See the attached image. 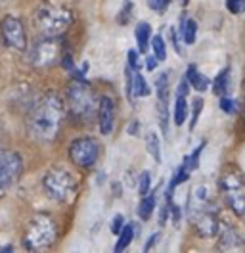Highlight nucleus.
<instances>
[{
    "label": "nucleus",
    "instance_id": "f257e3e1",
    "mask_svg": "<svg viewBox=\"0 0 245 253\" xmlns=\"http://www.w3.org/2000/svg\"><path fill=\"white\" fill-rule=\"evenodd\" d=\"M65 117V104L58 94L50 92L42 96L29 111L27 117V132L31 138L39 142L56 140Z\"/></svg>",
    "mask_w": 245,
    "mask_h": 253
},
{
    "label": "nucleus",
    "instance_id": "f03ea898",
    "mask_svg": "<svg viewBox=\"0 0 245 253\" xmlns=\"http://www.w3.org/2000/svg\"><path fill=\"white\" fill-rule=\"evenodd\" d=\"M73 23V16L67 8L44 2L35 14V25L44 37H61Z\"/></svg>",
    "mask_w": 245,
    "mask_h": 253
},
{
    "label": "nucleus",
    "instance_id": "7ed1b4c3",
    "mask_svg": "<svg viewBox=\"0 0 245 253\" xmlns=\"http://www.w3.org/2000/svg\"><path fill=\"white\" fill-rule=\"evenodd\" d=\"M56 236H58L56 221L46 213H37L23 232V246L25 250L37 252V250L48 248L56 240Z\"/></svg>",
    "mask_w": 245,
    "mask_h": 253
},
{
    "label": "nucleus",
    "instance_id": "20e7f679",
    "mask_svg": "<svg viewBox=\"0 0 245 253\" xmlns=\"http://www.w3.org/2000/svg\"><path fill=\"white\" fill-rule=\"evenodd\" d=\"M67 106L81 121H88L98 111V102L92 86L84 79H77L67 88Z\"/></svg>",
    "mask_w": 245,
    "mask_h": 253
},
{
    "label": "nucleus",
    "instance_id": "39448f33",
    "mask_svg": "<svg viewBox=\"0 0 245 253\" xmlns=\"http://www.w3.org/2000/svg\"><path fill=\"white\" fill-rule=\"evenodd\" d=\"M42 186L48 198L54 202H71L77 194V178L65 167H52L48 169L42 178Z\"/></svg>",
    "mask_w": 245,
    "mask_h": 253
},
{
    "label": "nucleus",
    "instance_id": "423d86ee",
    "mask_svg": "<svg viewBox=\"0 0 245 253\" xmlns=\"http://www.w3.org/2000/svg\"><path fill=\"white\" fill-rule=\"evenodd\" d=\"M220 192L226 200V206L234 215L245 217V180L236 171H226L220 174Z\"/></svg>",
    "mask_w": 245,
    "mask_h": 253
},
{
    "label": "nucleus",
    "instance_id": "0eeeda50",
    "mask_svg": "<svg viewBox=\"0 0 245 253\" xmlns=\"http://www.w3.org/2000/svg\"><path fill=\"white\" fill-rule=\"evenodd\" d=\"M63 58V41L60 37H44L31 48L29 60L35 67H52Z\"/></svg>",
    "mask_w": 245,
    "mask_h": 253
},
{
    "label": "nucleus",
    "instance_id": "6e6552de",
    "mask_svg": "<svg viewBox=\"0 0 245 253\" xmlns=\"http://www.w3.org/2000/svg\"><path fill=\"white\" fill-rule=\"evenodd\" d=\"M21 173H23L21 156L12 150H0V196H4L14 186Z\"/></svg>",
    "mask_w": 245,
    "mask_h": 253
},
{
    "label": "nucleus",
    "instance_id": "1a4fd4ad",
    "mask_svg": "<svg viewBox=\"0 0 245 253\" xmlns=\"http://www.w3.org/2000/svg\"><path fill=\"white\" fill-rule=\"evenodd\" d=\"M69 158L71 161L82 167V169H90L92 165H96V161L100 158V144L94 138H77L69 146Z\"/></svg>",
    "mask_w": 245,
    "mask_h": 253
},
{
    "label": "nucleus",
    "instance_id": "9d476101",
    "mask_svg": "<svg viewBox=\"0 0 245 253\" xmlns=\"http://www.w3.org/2000/svg\"><path fill=\"white\" fill-rule=\"evenodd\" d=\"M0 37L2 42L12 50H25L27 48V35L21 19L14 16H6L0 21Z\"/></svg>",
    "mask_w": 245,
    "mask_h": 253
},
{
    "label": "nucleus",
    "instance_id": "9b49d317",
    "mask_svg": "<svg viewBox=\"0 0 245 253\" xmlns=\"http://www.w3.org/2000/svg\"><path fill=\"white\" fill-rule=\"evenodd\" d=\"M190 219L194 221V226L199 232V236L203 238H213L218 232V221L214 217L213 207L205 206L198 207V209H190Z\"/></svg>",
    "mask_w": 245,
    "mask_h": 253
},
{
    "label": "nucleus",
    "instance_id": "f8f14e48",
    "mask_svg": "<svg viewBox=\"0 0 245 253\" xmlns=\"http://www.w3.org/2000/svg\"><path fill=\"white\" fill-rule=\"evenodd\" d=\"M98 123L102 134H111L115 128V100L104 94L98 102Z\"/></svg>",
    "mask_w": 245,
    "mask_h": 253
},
{
    "label": "nucleus",
    "instance_id": "ddd939ff",
    "mask_svg": "<svg viewBox=\"0 0 245 253\" xmlns=\"http://www.w3.org/2000/svg\"><path fill=\"white\" fill-rule=\"evenodd\" d=\"M186 79H188V83L192 84V88H196L198 92H205V90L209 88V84H211V81L207 79V77H205V75L199 71L194 63H192V65H188Z\"/></svg>",
    "mask_w": 245,
    "mask_h": 253
},
{
    "label": "nucleus",
    "instance_id": "4468645a",
    "mask_svg": "<svg viewBox=\"0 0 245 253\" xmlns=\"http://www.w3.org/2000/svg\"><path fill=\"white\" fill-rule=\"evenodd\" d=\"M134 37H136L138 42V52H146L148 46H150V41H152V27H150V23H146V21L138 23Z\"/></svg>",
    "mask_w": 245,
    "mask_h": 253
},
{
    "label": "nucleus",
    "instance_id": "2eb2a0df",
    "mask_svg": "<svg viewBox=\"0 0 245 253\" xmlns=\"http://www.w3.org/2000/svg\"><path fill=\"white\" fill-rule=\"evenodd\" d=\"M136 224H124L121 228V232H119V240H117V244H115V252L121 253L124 252L128 246H130V242L134 240V236H136V228H134Z\"/></svg>",
    "mask_w": 245,
    "mask_h": 253
},
{
    "label": "nucleus",
    "instance_id": "dca6fc26",
    "mask_svg": "<svg viewBox=\"0 0 245 253\" xmlns=\"http://www.w3.org/2000/svg\"><path fill=\"white\" fill-rule=\"evenodd\" d=\"M218 230H220V248L222 250H228V248H238V244H240V236H238V232L234 230V228H230V226H218Z\"/></svg>",
    "mask_w": 245,
    "mask_h": 253
},
{
    "label": "nucleus",
    "instance_id": "f3484780",
    "mask_svg": "<svg viewBox=\"0 0 245 253\" xmlns=\"http://www.w3.org/2000/svg\"><path fill=\"white\" fill-rule=\"evenodd\" d=\"M153 209H155V194H146V196H142V202H140V206H138V215H140V219L142 221H150L153 215Z\"/></svg>",
    "mask_w": 245,
    "mask_h": 253
},
{
    "label": "nucleus",
    "instance_id": "a211bd4d",
    "mask_svg": "<svg viewBox=\"0 0 245 253\" xmlns=\"http://www.w3.org/2000/svg\"><path fill=\"white\" fill-rule=\"evenodd\" d=\"M196 33H198V23L194 19H182L180 23V37L186 44L196 42Z\"/></svg>",
    "mask_w": 245,
    "mask_h": 253
},
{
    "label": "nucleus",
    "instance_id": "6ab92c4d",
    "mask_svg": "<svg viewBox=\"0 0 245 253\" xmlns=\"http://www.w3.org/2000/svg\"><path fill=\"white\" fill-rule=\"evenodd\" d=\"M228 88H230V67H224V69L218 73V77L214 79L213 90H214V94L226 96Z\"/></svg>",
    "mask_w": 245,
    "mask_h": 253
},
{
    "label": "nucleus",
    "instance_id": "aec40b11",
    "mask_svg": "<svg viewBox=\"0 0 245 253\" xmlns=\"http://www.w3.org/2000/svg\"><path fill=\"white\" fill-rule=\"evenodd\" d=\"M188 119V102L186 94H176V104H174V123L180 126Z\"/></svg>",
    "mask_w": 245,
    "mask_h": 253
},
{
    "label": "nucleus",
    "instance_id": "412c9836",
    "mask_svg": "<svg viewBox=\"0 0 245 253\" xmlns=\"http://www.w3.org/2000/svg\"><path fill=\"white\" fill-rule=\"evenodd\" d=\"M146 148H148L150 156L159 163L161 161V142H159V136L155 132H148L146 134Z\"/></svg>",
    "mask_w": 245,
    "mask_h": 253
},
{
    "label": "nucleus",
    "instance_id": "4be33fe9",
    "mask_svg": "<svg viewBox=\"0 0 245 253\" xmlns=\"http://www.w3.org/2000/svg\"><path fill=\"white\" fill-rule=\"evenodd\" d=\"M150 92L152 90H150L148 83L144 79V75L140 71H134V75H132V96H148Z\"/></svg>",
    "mask_w": 245,
    "mask_h": 253
},
{
    "label": "nucleus",
    "instance_id": "5701e85b",
    "mask_svg": "<svg viewBox=\"0 0 245 253\" xmlns=\"http://www.w3.org/2000/svg\"><path fill=\"white\" fill-rule=\"evenodd\" d=\"M155 92L157 100H168V73H161L155 79Z\"/></svg>",
    "mask_w": 245,
    "mask_h": 253
},
{
    "label": "nucleus",
    "instance_id": "b1692460",
    "mask_svg": "<svg viewBox=\"0 0 245 253\" xmlns=\"http://www.w3.org/2000/svg\"><path fill=\"white\" fill-rule=\"evenodd\" d=\"M150 42H152V46H153V56H155L159 62H163V60L167 58V46H165L163 37H161V35H155Z\"/></svg>",
    "mask_w": 245,
    "mask_h": 253
},
{
    "label": "nucleus",
    "instance_id": "393cba45",
    "mask_svg": "<svg viewBox=\"0 0 245 253\" xmlns=\"http://www.w3.org/2000/svg\"><path fill=\"white\" fill-rule=\"evenodd\" d=\"M203 146H205V144H199L198 148L194 150V154H192V156L184 158V163H186V167L190 169V173L198 169V165H199V156H201V150H203Z\"/></svg>",
    "mask_w": 245,
    "mask_h": 253
},
{
    "label": "nucleus",
    "instance_id": "a878e982",
    "mask_svg": "<svg viewBox=\"0 0 245 253\" xmlns=\"http://www.w3.org/2000/svg\"><path fill=\"white\" fill-rule=\"evenodd\" d=\"M150 186H152V176H150L148 171H144V173L140 174V178H138V192H140V196H146L150 192Z\"/></svg>",
    "mask_w": 245,
    "mask_h": 253
},
{
    "label": "nucleus",
    "instance_id": "bb28decb",
    "mask_svg": "<svg viewBox=\"0 0 245 253\" xmlns=\"http://www.w3.org/2000/svg\"><path fill=\"white\" fill-rule=\"evenodd\" d=\"M192 106H194V113H192V123H190V130H194V128H196V125H198L199 113H201V110H203V100H201V98H196Z\"/></svg>",
    "mask_w": 245,
    "mask_h": 253
},
{
    "label": "nucleus",
    "instance_id": "cd10ccee",
    "mask_svg": "<svg viewBox=\"0 0 245 253\" xmlns=\"http://www.w3.org/2000/svg\"><path fill=\"white\" fill-rule=\"evenodd\" d=\"M226 8L232 14H245V0H226Z\"/></svg>",
    "mask_w": 245,
    "mask_h": 253
},
{
    "label": "nucleus",
    "instance_id": "c85d7f7f",
    "mask_svg": "<svg viewBox=\"0 0 245 253\" xmlns=\"http://www.w3.org/2000/svg\"><path fill=\"white\" fill-rule=\"evenodd\" d=\"M168 4H170V0H148V6L157 14H163L167 10Z\"/></svg>",
    "mask_w": 245,
    "mask_h": 253
},
{
    "label": "nucleus",
    "instance_id": "c756f323",
    "mask_svg": "<svg viewBox=\"0 0 245 253\" xmlns=\"http://www.w3.org/2000/svg\"><path fill=\"white\" fill-rule=\"evenodd\" d=\"M130 14H132V2L126 0V2H124V8H121L119 23H128V21H130Z\"/></svg>",
    "mask_w": 245,
    "mask_h": 253
},
{
    "label": "nucleus",
    "instance_id": "7c9ffc66",
    "mask_svg": "<svg viewBox=\"0 0 245 253\" xmlns=\"http://www.w3.org/2000/svg\"><path fill=\"white\" fill-rule=\"evenodd\" d=\"M236 102L232 100V98H228V96H222L220 98V110L226 111V113H234L236 111V106H234Z\"/></svg>",
    "mask_w": 245,
    "mask_h": 253
},
{
    "label": "nucleus",
    "instance_id": "2f4dec72",
    "mask_svg": "<svg viewBox=\"0 0 245 253\" xmlns=\"http://www.w3.org/2000/svg\"><path fill=\"white\" fill-rule=\"evenodd\" d=\"M128 67H130L132 71H140V62H138L136 50H128Z\"/></svg>",
    "mask_w": 245,
    "mask_h": 253
},
{
    "label": "nucleus",
    "instance_id": "473e14b6",
    "mask_svg": "<svg viewBox=\"0 0 245 253\" xmlns=\"http://www.w3.org/2000/svg\"><path fill=\"white\" fill-rule=\"evenodd\" d=\"M122 222H124V219H122V215H117L115 219H113V222H111V232H115V234H119L122 228Z\"/></svg>",
    "mask_w": 245,
    "mask_h": 253
},
{
    "label": "nucleus",
    "instance_id": "72a5a7b5",
    "mask_svg": "<svg viewBox=\"0 0 245 253\" xmlns=\"http://www.w3.org/2000/svg\"><path fill=\"white\" fill-rule=\"evenodd\" d=\"M157 62H159V60H157L155 56H148V58H146V67H148V71H153V69L157 67Z\"/></svg>",
    "mask_w": 245,
    "mask_h": 253
},
{
    "label": "nucleus",
    "instance_id": "f704fd0d",
    "mask_svg": "<svg viewBox=\"0 0 245 253\" xmlns=\"http://www.w3.org/2000/svg\"><path fill=\"white\" fill-rule=\"evenodd\" d=\"M157 238H159V234H152V236H150V240H148V244H146V248H144L146 252H150V250H152L153 246H155V242H157Z\"/></svg>",
    "mask_w": 245,
    "mask_h": 253
},
{
    "label": "nucleus",
    "instance_id": "c9c22d12",
    "mask_svg": "<svg viewBox=\"0 0 245 253\" xmlns=\"http://www.w3.org/2000/svg\"><path fill=\"white\" fill-rule=\"evenodd\" d=\"M138 130H140V123H138V121H132L130 126H128V134H136Z\"/></svg>",
    "mask_w": 245,
    "mask_h": 253
},
{
    "label": "nucleus",
    "instance_id": "e433bc0d",
    "mask_svg": "<svg viewBox=\"0 0 245 253\" xmlns=\"http://www.w3.org/2000/svg\"><path fill=\"white\" fill-rule=\"evenodd\" d=\"M0 140H2V125H0Z\"/></svg>",
    "mask_w": 245,
    "mask_h": 253
},
{
    "label": "nucleus",
    "instance_id": "4c0bfd02",
    "mask_svg": "<svg viewBox=\"0 0 245 253\" xmlns=\"http://www.w3.org/2000/svg\"><path fill=\"white\" fill-rule=\"evenodd\" d=\"M188 2H190V0H182V4H188Z\"/></svg>",
    "mask_w": 245,
    "mask_h": 253
}]
</instances>
